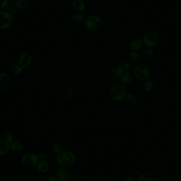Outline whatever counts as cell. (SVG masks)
Listing matches in <instances>:
<instances>
[{
    "mask_svg": "<svg viewBox=\"0 0 181 181\" xmlns=\"http://www.w3.org/2000/svg\"><path fill=\"white\" fill-rule=\"evenodd\" d=\"M109 93L111 99L115 101H120L125 99L126 90L123 84L115 83L110 87Z\"/></svg>",
    "mask_w": 181,
    "mask_h": 181,
    "instance_id": "6da1fadb",
    "label": "cell"
},
{
    "mask_svg": "<svg viewBox=\"0 0 181 181\" xmlns=\"http://www.w3.org/2000/svg\"><path fill=\"white\" fill-rule=\"evenodd\" d=\"M76 158L73 154L71 152H61L57 154V161L58 164L63 167H67L71 166L75 162Z\"/></svg>",
    "mask_w": 181,
    "mask_h": 181,
    "instance_id": "7a4b0ae2",
    "label": "cell"
},
{
    "mask_svg": "<svg viewBox=\"0 0 181 181\" xmlns=\"http://www.w3.org/2000/svg\"><path fill=\"white\" fill-rule=\"evenodd\" d=\"M101 24V19L97 15H90L84 20V27L91 31L97 30L100 27Z\"/></svg>",
    "mask_w": 181,
    "mask_h": 181,
    "instance_id": "3957f363",
    "label": "cell"
},
{
    "mask_svg": "<svg viewBox=\"0 0 181 181\" xmlns=\"http://www.w3.org/2000/svg\"><path fill=\"white\" fill-rule=\"evenodd\" d=\"M158 40L157 34L155 31L153 30L147 31L142 36V42L148 47H151L155 46L157 43Z\"/></svg>",
    "mask_w": 181,
    "mask_h": 181,
    "instance_id": "277c9868",
    "label": "cell"
},
{
    "mask_svg": "<svg viewBox=\"0 0 181 181\" xmlns=\"http://www.w3.org/2000/svg\"><path fill=\"white\" fill-rule=\"evenodd\" d=\"M13 15L9 12L2 11L0 12V29H5L9 28L12 23Z\"/></svg>",
    "mask_w": 181,
    "mask_h": 181,
    "instance_id": "5b68a950",
    "label": "cell"
},
{
    "mask_svg": "<svg viewBox=\"0 0 181 181\" xmlns=\"http://www.w3.org/2000/svg\"><path fill=\"white\" fill-rule=\"evenodd\" d=\"M22 161L24 166L28 168H33L37 166L38 163V157L35 154L27 153L24 155L22 158Z\"/></svg>",
    "mask_w": 181,
    "mask_h": 181,
    "instance_id": "8992f818",
    "label": "cell"
},
{
    "mask_svg": "<svg viewBox=\"0 0 181 181\" xmlns=\"http://www.w3.org/2000/svg\"><path fill=\"white\" fill-rule=\"evenodd\" d=\"M134 73L137 78L141 80H147L150 76L148 68L142 64L136 66L134 69Z\"/></svg>",
    "mask_w": 181,
    "mask_h": 181,
    "instance_id": "52a82bcc",
    "label": "cell"
},
{
    "mask_svg": "<svg viewBox=\"0 0 181 181\" xmlns=\"http://www.w3.org/2000/svg\"><path fill=\"white\" fill-rule=\"evenodd\" d=\"M32 60V57L29 53L24 52L19 58V65L22 68H26L30 65Z\"/></svg>",
    "mask_w": 181,
    "mask_h": 181,
    "instance_id": "ba28073f",
    "label": "cell"
},
{
    "mask_svg": "<svg viewBox=\"0 0 181 181\" xmlns=\"http://www.w3.org/2000/svg\"><path fill=\"white\" fill-rule=\"evenodd\" d=\"M56 175L60 181H67L71 177V172L68 168H58Z\"/></svg>",
    "mask_w": 181,
    "mask_h": 181,
    "instance_id": "9c48e42d",
    "label": "cell"
},
{
    "mask_svg": "<svg viewBox=\"0 0 181 181\" xmlns=\"http://www.w3.org/2000/svg\"><path fill=\"white\" fill-rule=\"evenodd\" d=\"M10 77L5 73H0V91L6 89L10 84Z\"/></svg>",
    "mask_w": 181,
    "mask_h": 181,
    "instance_id": "30bf717a",
    "label": "cell"
},
{
    "mask_svg": "<svg viewBox=\"0 0 181 181\" xmlns=\"http://www.w3.org/2000/svg\"><path fill=\"white\" fill-rule=\"evenodd\" d=\"M15 5V1L14 0H3L1 3V7L3 11L10 12L14 8Z\"/></svg>",
    "mask_w": 181,
    "mask_h": 181,
    "instance_id": "8fae6325",
    "label": "cell"
},
{
    "mask_svg": "<svg viewBox=\"0 0 181 181\" xmlns=\"http://www.w3.org/2000/svg\"><path fill=\"white\" fill-rule=\"evenodd\" d=\"M142 39L140 38H136L132 40L131 44H130V47L132 49L136 52L139 50L141 48L142 45Z\"/></svg>",
    "mask_w": 181,
    "mask_h": 181,
    "instance_id": "7c38bea8",
    "label": "cell"
},
{
    "mask_svg": "<svg viewBox=\"0 0 181 181\" xmlns=\"http://www.w3.org/2000/svg\"><path fill=\"white\" fill-rule=\"evenodd\" d=\"M72 6L73 9L78 12H82L85 9V5L82 0H74Z\"/></svg>",
    "mask_w": 181,
    "mask_h": 181,
    "instance_id": "4fadbf2b",
    "label": "cell"
},
{
    "mask_svg": "<svg viewBox=\"0 0 181 181\" xmlns=\"http://www.w3.org/2000/svg\"><path fill=\"white\" fill-rule=\"evenodd\" d=\"M10 146L9 143L5 140H0V156H3L9 152Z\"/></svg>",
    "mask_w": 181,
    "mask_h": 181,
    "instance_id": "5bb4252c",
    "label": "cell"
},
{
    "mask_svg": "<svg viewBox=\"0 0 181 181\" xmlns=\"http://www.w3.org/2000/svg\"><path fill=\"white\" fill-rule=\"evenodd\" d=\"M10 149L13 153L19 154L21 153L24 151V147L20 142H12L10 146Z\"/></svg>",
    "mask_w": 181,
    "mask_h": 181,
    "instance_id": "9a60e30c",
    "label": "cell"
},
{
    "mask_svg": "<svg viewBox=\"0 0 181 181\" xmlns=\"http://www.w3.org/2000/svg\"><path fill=\"white\" fill-rule=\"evenodd\" d=\"M124 69L122 66H116L113 68L112 70V73L113 74V75L116 79L120 80L122 75L124 73Z\"/></svg>",
    "mask_w": 181,
    "mask_h": 181,
    "instance_id": "2e32d148",
    "label": "cell"
},
{
    "mask_svg": "<svg viewBox=\"0 0 181 181\" xmlns=\"http://www.w3.org/2000/svg\"><path fill=\"white\" fill-rule=\"evenodd\" d=\"M121 80L123 84L128 85L132 83L133 78L130 74L125 72L121 76Z\"/></svg>",
    "mask_w": 181,
    "mask_h": 181,
    "instance_id": "e0dca14e",
    "label": "cell"
},
{
    "mask_svg": "<svg viewBox=\"0 0 181 181\" xmlns=\"http://www.w3.org/2000/svg\"><path fill=\"white\" fill-rule=\"evenodd\" d=\"M15 6L17 9L24 10L29 8V3L27 0H18L15 3Z\"/></svg>",
    "mask_w": 181,
    "mask_h": 181,
    "instance_id": "ac0fdd59",
    "label": "cell"
},
{
    "mask_svg": "<svg viewBox=\"0 0 181 181\" xmlns=\"http://www.w3.org/2000/svg\"><path fill=\"white\" fill-rule=\"evenodd\" d=\"M37 169L41 173L47 172L49 169V166L45 161H41L37 164Z\"/></svg>",
    "mask_w": 181,
    "mask_h": 181,
    "instance_id": "d6986e66",
    "label": "cell"
},
{
    "mask_svg": "<svg viewBox=\"0 0 181 181\" xmlns=\"http://www.w3.org/2000/svg\"><path fill=\"white\" fill-rule=\"evenodd\" d=\"M22 68L20 66L17 65H12L9 67V71L10 73L14 75H17L22 73Z\"/></svg>",
    "mask_w": 181,
    "mask_h": 181,
    "instance_id": "ffe728a7",
    "label": "cell"
},
{
    "mask_svg": "<svg viewBox=\"0 0 181 181\" xmlns=\"http://www.w3.org/2000/svg\"><path fill=\"white\" fill-rule=\"evenodd\" d=\"M125 99L128 103H135L137 101V97H136V95H134V94H132V93L126 94Z\"/></svg>",
    "mask_w": 181,
    "mask_h": 181,
    "instance_id": "44dd1931",
    "label": "cell"
},
{
    "mask_svg": "<svg viewBox=\"0 0 181 181\" xmlns=\"http://www.w3.org/2000/svg\"><path fill=\"white\" fill-rule=\"evenodd\" d=\"M72 19L74 21L77 23H81L84 21V16L78 12L74 13L72 16Z\"/></svg>",
    "mask_w": 181,
    "mask_h": 181,
    "instance_id": "7402d4cb",
    "label": "cell"
},
{
    "mask_svg": "<svg viewBox=\"0 0 181 181\" xmlns=\"http://www.w3.org/2000/svg\"><path fill=\"white\" fill-rule=\"evenodd\" d=\"M52 150L53 151L54 153L56 154H58L60 153L61 152H62V146L59 144H54L52 146Z\"/></svg>",
    "mask_w": 181,
    "mask_h": 181,
    "instance_id": "603a6c76",
    "label": "cell"
},
{
    "mask_svg": "<svg viewBox=\"0 0 181 181\" xmlns=\"http://www.w3.org/2000/svg\"><path fill=\"white\" fill-rule=\"evenodd\" d=\"M138 181H153V179L149 175L141 174L138 177Z\"/></svg>",
    "mask_w": 181,
    "mask_h": 181,
    "instance_id": "cb8c5ba5",
    "label": "cell"
},
{
    "mask_svg": "<svg viewBox=\"0 0 181 181\" xmlns=\"http://www.w3.org/2000/svg\"><path fill=\"white\" fill-rule=\"evenodd\" d=\"M153 52V50L151 48H147L144 50L143 53H142V56L144 58H149L151 57L152 54Z\"/></svg>",
    "mask_w": 181,
    "mask_h": 181,
    "instance_id": "d4e9b609",
    "label": "cell"
},
{
    "mask_svg": "<svg viewBox=\"0 0 181 181\" xmlns=\"http://www.w3.org/2000/svg\"><path fill=\"white\" fill-rule=\"evenodd\" d=\"M153 87V83L151 80H147L144 84V90L146 91H150L152 89Z\"/></svg>",
    "mask_w": 181,
    "mask_h": 181,
    "instance_id": "484cf974",
    "label": "cell"
},
{
    "mask_svg": "<svg viewBox=\"0 0 181 181\" xmlns=\"http://www.w3.org/2000/svg\"><path fill=\"white\" fill-rule=\"evenodd\" d=\"M130 57L132 61L133 62H137L139 59V55L138 54L135 52H132L130 54Z\"/></svg>",
    "mask_w": 181,
    "mask_h": 181,
    "instance_id": "4316f807",
    "label": "cell"
},
{
    "mask_svg": "<svg viewBox=\"0 0 181 181\" xmlns=\"http://www.w3.org/2000/svg\"><path fill=\"white\" fill-rule=\"evenodd\" d=\"M5 141L8 143H12L13 141V137L11 134H8L5 136Z\"/></svg>",
    "mask_w": 181,
    "mask_h": 181,
    "instance_id": "83f0119b",
    "label": "cell"
},
{
    "mask_svg": "<svg viewBox=\"0 0 181 181\" xmlns=\"http://www.w3.org/2000/svg\"><path fill=\"white\" fill-rule=\"evenodd\" d=\"M47 158V155L46 154H41L38 156V159L41 161H45Z\"/></svg>",
    "mask_w": 181,
    "mask_h": 181,
    "instance_id": "f1b7e54d",
    "label": "cell"
},
{
    "mask_svg": "<svg viewBox=\"0 0 181 181\" xmlns=\"http://www.w3.org/2000/svg\"><path fill=\"white\" fill-rule=\"evenodd\" d=\"M72 94H73V92H72V91L71 89H68L66 92V97L68 99H69L71 98V97H72Z\"/></svg>",
    "mask_w": 181,
    "mask_h": 181,
    "instance_id": "f546056e",
    "label": "cell"
},
{
    "mask_svg": "<svg viewBox=\"0 0 181 181\" xmlns=\"http://www.w3.org/2000/svg\"><path fill=\"white\" fill-rule=\"evenodd\" d=\"M47 181H60L57 176H50L47 179Z\"/></svg>",
    "mask_w": 181,
    "mask_h": 181,
    "instance_id": "4dcf8cb0",
    "label": "cell"
},
{
    "mask_svg": "<svg viewBox=\"0 0 181 181\" xmlns=\"http://www.w3.org/2000/svg\"><path fill=\"white\" fill-rule=\"evenodd\" d=\"M122 67H123L125 71H127L128 69L129 68V64L127 63H125L123 64Z\"/></svg>",
    "mask_w": 181,
    "mask_h": 181,
    "instance_id": "1f68e13d",
    "label": "cell"
},
{
    "mask_svg": "<svg viewBox=\"0 0 181 181\" xmlns=\"http://www.w3.org/2000/svg\"><path fill=\"white\" fill-rule=\"evenodd\" d=\"M125 181H134V177L132 176H127L125 179Z\"/></svg>",
    "mask_w": 181,
    "mask_h": 181,
    "instance_id": "d6a6232c",
    "label": "cell"
},
{
    "mask_svg": "<svg viewBox=\"0 0 181 181\" xmlns=\"http://www.w3.org/2000/svg\"><path fill=\"white\" fill-rule=\"evenodd\" d=\"M138 174H139V171L138 170H136V172H134V174L135 176H137Z\"/></svg>",
    "mask_w": 181,
    "mask_h": 181,
    "instance_id": "836d02e7",
    "label": "cell"
},
{
    "mask_svg": "<svg viewBox=\"0 0 181 181\" xmlns=\"http://www.w3.org/2000/svg\"><path fill=\"white\" fill-rule=\"evenodd\" d=\"M67 1H73L74 0H67Z\"/></svg>",
    "mask_w": 181,
    "mask_h": 181,
    "instance_id": "e575fe53",
    "label": "cell"
},
{
    "mask_svg": "<svg viewBox=\"0 0 181 181\" xmlns=\"http://www.w3.org/2000/svg\"><path fill=\"white\" fill-rule=\"evenodd\" d=\"M1 0H0V5H1Z\"/></svg>",
    "mask_w": 181,
    "mask_h": 181,
    "instance_id": "d590c367",
    "label": "cell"
},
{
    "mask_svg": "<svg viewBox=\"0 0 181 181\" xmlns=\"http://www.w3.org/2000/svg\"><path fill=\"white\" fill-rule=\"evenodd\" d=\"M14 1H15V2H17V1H18V0H14Z\"/></svg>",
    "mask_w": 181,
    "mask_h": 181,
    "instance_id": "8d00e7d4",
    "label": "cell"
}]
</instances>
